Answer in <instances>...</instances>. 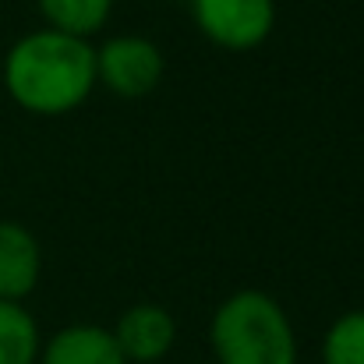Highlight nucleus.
Segmentation results:
<instances>
[{
	"mask_svg": "<svg viewBox=\"0 0 364 364\" xmlns=\"http://www.w3.org/2000/svg\"><path fill=\"white\" fill-rule=\"evenodd\" d=\"M198 32L220 50H255L276 28V0H191Z\"/></svg>",
	"mask_w": 364,
	"mask_h": 364,
	"instance_id": "obj_4",
	"label": "nucleus"
},
{
	"mask_svg": "<svg viewBox=\"0 0 364 364\" xmlns=\"http://www.w3.org/2000/svg\"><path fill=\"white\" fill-rule=\"evenodd\" d=\"M43 336L18 301H0V364H39Z\"/></svg>",
	"mask_w": 364,
	"mask_h": 364,
	"instance_id": "obj_9",
	"label": "nucleus"
},
{
	"mask_svg": "<svg viewBox=\"0 0 364 364\" xmlns=\"http://www.w3.org/2000/svg\"><path fill=\"white\" fill-rule=\"evenodd\" d=\"M117 350L127 364H156L173 350L177 322L163 304H131L124 308L117 326L110 329Z\"/></svg>",
	"mask_w": 364,
	"mask_h": 364,
	"instance_id": "obj_5",
	"label": "nucleus"
},
{
	"mask_svg": "<svg viewBox=\"0 0 364 364\" xmlns=\"http://www.w3.org/2000/svg\"><path fill=\"white\" fill-rule=\"evenodd\" d=\"M216 364H297V333L283 304L255 287L234 290L209 322Z\"/></svg>",
	"mask_w": 364,
	"mask_h": 364,
	"instance_id": "obj_2",
	"label": "nucleus"
},
{
	"mask_svg": "<svg viewBox=\"0 0 364 364\" xmlns=\"http://www.w3.org/2000/svg\"><path fill=\"white\" fill-rule=\"evenodd\" d=\"M322 364H364V308L343 311L326 329Z\"/></svg>",
	"mask_w": 364,
	"mask_h": 364,
	"instance_id": "obj_10",
	"label": "nucleus"
},
{
	"mask_svg": "<svg viewBox=\"0 0 364 364\" xmlns=\"http://www.w3.org/2000/svg\"><path fill=\"white\" fill-rule=\"evenodd\" d=\"M163 50L138 32H124L96 46V85L121 100H141L163 82Z\"/></svg>",
	"mask_w": 364,
	"mask_h": 364,
	"instance_id": "obj_3",
	"label": "nucleus"
},
{
	"mask_svg": "<svg viewBox=\"0 0 364 364\" xmlns=\"http://www.w3.org/2000/svg\"><path fill=\"white\" fill-rule=\"evenodd\" d=\"M43 276V247L25 223L0 220V301H25Z\"/></svg>",
	"mask_w": 364,
	"mask_h": 364,
	"instance_id": "obj_6",
	"label": "nucleus"
},
{
	"mask_svg": "<svg viewBox=\"0 0 364 364\" xmlns=\"http://www.w3.org/2000/svg\"><path fill=\"white\" fill-rule=\"evenodd\" d=\"M39 364H127V361L117 350L110 329L92 326V322H78V326L57 329L43 343Z\"/></svg>",
	"mask_w": 364,
	"mask_h": 364,
	"instance_id": "obj_7",
	"label": "nucleus"
},
{
	"mask_svg": "<svg viewBox=\"0 0 364 364\" xmlns=\"http://www.w3.org/2000/svg\"><path fill=\"white\" fill-rule=\"evenodd\" d=\"M4 89L25 114L64 117L96 89V46L53 28L28 32L4 57Z\"/></svg>",
	"mask_w": 364,
	"mask_h": 364,
	"instance_id": "obj_1",
	"label": "nucleus"
},
{
	"mask_svg": "<svg viewBox=\"0 0 364 364\" xmlns=\"http://www.w3.org/2000/svg\"><path fill=\"white\" fill-rule=\"evenodd\" d=\"M36 7L46 18V28L92 39L110 21L114 0H36Z\"/></svg>",
	"mask_w": 364,
	"mask_h": 364,
	"instance_id": "obj_8",
	"label": "nucleus"
}]
</instances>
